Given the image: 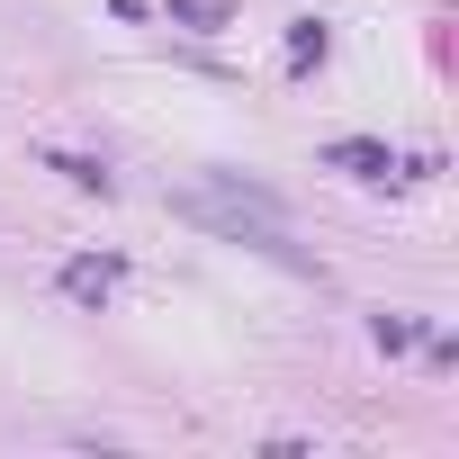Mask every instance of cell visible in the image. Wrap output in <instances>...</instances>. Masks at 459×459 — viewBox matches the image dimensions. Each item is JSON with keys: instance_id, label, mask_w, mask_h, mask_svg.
<instances>
[{"instance_id": "2", "label": "cell", "mask_w": 459, "mask_h": 459, "mask_svg": "<svg viewBox=\"0 0 459 459\" xmlns=\"http://www.w3.org/2000/svg\"><path fill=\"white\" fill-rule=\"evenodd\" d=\"M64 289H73V298H91V307H100V298H108V289H117V262H64Z\"/></svg>"}, {"instance_id": "3", "label": "cell", "mask_w": 459, "mask_h": 459, "mask_svg": "<svg viewBox=\"0 0 459 459\" xmlns=\"http://www.w3.org/2000/svg\"><path fill=\"white\" fill-rule=\"evenodd\" d=\"M325 46H333V37H325V19H289V64H298V73H307V64H325Z\"/></svg>"}, {"instance_id": "4", "label": "cell", "mask_w": 459, "mask_h": 459, "mask_svg": "<svg viewBox=\"0 0 459 459\" xmlns=\"http://www.w3.org/2000/svg\"><path fill=\"white\" fill-rule=\"evenodd\" d=\"M46 171H64L73 189H100V198H108V171H100V162H82V153H46Z\"/></svg>"}, {"instance_id": "5", "label": "cell", "mask_w": 459, "mask_h": 459, "mask_svg": "<svg viewBox=\"0 0 459 459\" xmlns=\"http://www.w3.org/2000/svg\"><path fill=\"white\" fill-rule=\"evenodd\" d=\"M162 10H171L180 28H225V10H216V0H162Z\"/></svg>"}, {"instance_id": "1", "label": "cell", "mask_w": 459, "mask_h": 459, "mask_svg": "<svg viewBox=\"0 0 459 459\" xmlns=\"http://www.w3.org/2000/svg\"><path fill=\"white\" fill-rule=\"evenodd\" d=\"M325 162H333V171H351V180H387V171H396V153H387V144H369V135H333V144H325Z\"/></svg>"}, {"instance_id": "6", "label": "cell", "mask_w": 459, "mask_h": 459, "mask_svg": "<svg viewBox=\"0 0 459 459\" xmlns=\"http://www.w3.org/2000/svg\"><path fill=\"white\" fill-rule=\"evenodd\" d=\"M108 10H117V19H135V10H144V0H108Z\"/></svg>"}]
</instances>
